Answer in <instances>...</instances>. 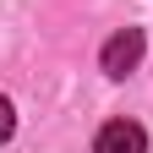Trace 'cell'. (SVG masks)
I'll return each mask as SVG.
<instances>
[{
    "mask_svg": "<svg viewBox=\"0 0 153 153\" xmlns=\"http://www.w3.org/2000/svg\"><path fill=\"white\" fill-rule=\"evenodd\" d=\"M142 49H148L142 27H120V33L104 44V55H99L104 76H131V71H137V60H142Z\"/></svg>",
    "mask_w": 153,
    "mask_h": 153,
    "instance_id": "6da1fadb",
    "label": "cell"
},
{
    "mask_svg": "<svg viewBox=\"0 0 153 153\" xmlns=\"http://www.w3.org/2000/svg\"><path fill=\"white\" fill-rule=\"evenodd\" d=\"M11 131H16V109H11V99H6V93H0V142H6Z\"/></svg>",
    "mask_w": 153,
    "mask_h": 153,
    "instance_id": "3957f363",
    "label": "cell"
},
{
    "mask_svg": "<svg viewBox=\"0 0 153 153\" xmlns=\"http://www.w3.org/2000/svg\"><path fill=\"white\" fill-rule=\"evenodd\" d=\"M93 153H148V131L137 120H109V126H99Z\"/></svg>",
    "mask_w": 153,
    "mask_h": 153,
    "instance_id": "7a4b0ae2",
    "label": "cell"
}]
</instances>
